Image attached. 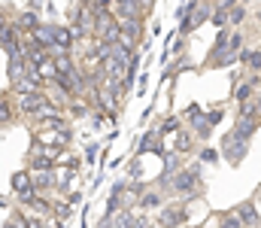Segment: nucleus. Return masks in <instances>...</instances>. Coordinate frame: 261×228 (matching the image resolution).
Masks as SVG:
<instances>
[{
  "mask_svg": "<svg viewBox=\"0 0 261 228\" xmlns=\"http://www.w3.org/2000/svg\"><path fill=\"white\" fill-rule=\"evenodd\" d=\"M94 34H97L103 43H116V40H119V34H122V28H119V21H116L110 12H100V15H97V21H94Z\"/></svg>",
  "mask_w": 261,
  "mask_h": 228,
  "instance_id": "obj_1",
  "label": "nucleus"
},
{
  "mask_svg": "<svg viewBox=\"0 0 261 228\" xmlns=\"http://www.w3.org/2000/svg\"><path fill=\"white\" fill-rule=\"evenodd\" d=\"M222 149H225V155L231 158V164H240L243 155H246V149H249V140H243V137H237L234 131H228L225 140H222Z\"/></svg>",
  "mask_w": 261,
  "mask_h": 228,
  "instance_id": "obj_2",
  "label": "nucleus"
},
{
  "mask_svg": "<svg viewBox=\"0 0 261 228\" xmlns=\"http://www.w3.org/2000/svg\"><path fill=\"white\" fill-rule=\"evenodd\" d=\"M197 183H200V167H189V170L176 173L173 189H176L179 195H189V192H195V189H197Z\"/></svg>",
  "mask_w": 261,
  "mask_h": 228,
  "instance_id": "obj_3",
  "label": "nucleus"
},
{
  "mask_svg": "<svg viewBox=\"0 0 261 228\" xmlns=\"http://www.w3.org/2000/svg\"><path fill=\"white\" fill-rule=\"evenodd\" d=\"M37 143H40V146H55V149H58V146H67V143H70V131H67V128L40 131V134H37Z\"/></svg>",
  "mask_w": 261,
  "mask_h": 228,
  "instance_id": "obj_4",
  "label": "nucleus"
},
{
  "mask_svg": "<svg viewBox=\"0 0 261 228\" xmlns=\"http://www.w3.org/2000/svg\"><path fill=\"white\" fill-rule=\"evenodd\" d=\"M49 97L43 94V91H28V94H18V107H21V113H28V116H34L43 104H46Z\"/></svg>",
  "mask_w": 261,
  "mask_h": 228,
  "instance_id": "obj_5",
  "label": "nucleus"
},
{
  "mask_svg": "<svg viewBox=\"0 0 261 228\" xmlns=\"http://www.w3.org/2000/svg\"><path fill=\"white\" fill-rule=\"evenodd\" d=\"M234 134H237V137H243V140H249V137L255 134V116H240V119H237Z\"/></svg>",
  "mask_w": 261,
  "mask_h": 228,
  "instance_id": "obj_6",
  "label": "nucleus"
},
{
  "mask_svg": "<svg viewBox=\"0 0 261 228\" xmlns=\"http://www.w3.org/2000/svg\"><path fill=\"white\" fill-rule=\"evenodd\" d=\"M119 28H122V34H128V37H140V31H143V24H140V15H125V18H119Z\"/></svg>",
  "mask_w": 261,
  "mask_h": 228,
  "instance_id": "obj_7",
  "label": "nucleus"
},
{
  "mask_svg": "<svg viewBox=\"0 0 261 228\" xmlns=\"http://www.w3.org/2000/svg\"><path fill=\"white\" fill-rule=\"evenodd\" d=\"M116 97H119V91H113L110 85H103V88L97 91V100H100V107H103V110H110V113H116V107H119V104H116Z\"/></svg>",
  "mask_w": 261,
  "mask_h": 228,
  "instance_id": "obj_8",
  "label": "nucleus"
},
{
  "mask_svg": "<svg viewBox=\"0 0 261 228\" xmlns=\"http://www.w3.org/2000/svg\"><path fill=\"white\" fill-rule=\"evenodd\" d=\"M31 180H34V189H52V186H55V173H52V167L37 170Z\"/></svg>",
  "mask_w": 261,
  "mask_h": 228,
  "instance_id": "obj_9",
  "label": "nucleus"
},
{
  "mask_svg": "<svg viewBox=\"0 0 261 228\" xmlns=\"http://www.w3.org/2000/svg\"><path fill=\"white\" fill-rule=\"evenodd\" d=\"M231 6H234V0H219V6L213 9V21H216L219 28L228 24V12H231Z\"/></svg>",
  "mask_w": 261,
  "mask_h": 228,
  "instance_id": "obj_10",
  "label": "nucleus"
},
{
  "mask_svg": "<svg viewBox=\"0 0 261 228\" xmlns=\"http://www.w3.org/2000/svg\"><path fill=\"white\" fill-rule=\"evenodd\" d=\"M237 216H240L243 225H261V219H258V213H255L252 204H240V207H237Z\"/></svg>",
  "mask_w": 261,
  "mask_h": 228,
  "instance_id": "obj_11",
  "label": "nucleus"
},
{
  "mask_svg": "<svg viewBox=\"0 0 261 228\" xmlns=\"http://www.w3.org/2000/svg\"><path fill=\"white\" fill-rule=\"evenodd\" d=\"M24 70H28V58H21V55L18 58H9V79L12 82H18L24 76Z\"/></svg>",
  "mask_w": 261,
  "mask_h": 228,
  "instance_id": "obj_12",
  "label": "nucleus"
},
{
  "mask_svg": "<svg viewBox=\"0 0 261 228\" xmlns=\"http://www.w3.org/2000/svg\"><path fill=\"white\" fill-rule=\"evenodd\" d=\"M73 46V34H70V28H55V52L58 49H70Z\"/></svg>",
  "mask_w": 261,
  "mask_h": 228,
  "instance_id": "obj_13",
  "label": "nucleus"
},
{
  "mask_svg": "<svg viewBox=\"0 0 261 228\" xmlns=\"http://www.w3.org/2000/svg\"><path fill=\"white\" fill-rule=\"evenodd\" d=\"M240 61H243V64H249L252 70H258V67H261V52H258V49H243V52H240Z\"/></svg>",
  "mask_w": 261,
  "mask_h": 228,
  "instance_id": "obj_14",
  "label": "nucleus"
},
{
  "mask_svg": "<svg viewBox=\"0 0 261 228\" xmlns=\"http://www.w3.org/2000/svg\"><path fill=\"white\" fill-rule=\"evenodd\" d=\"M37 24H40V18H37L34 12H21V15H18V31H24V34H31V31L37 28Z\"/></svg>",
  "mask_w": 261,
  "mask_h": 228,
  "instance_id": "obj_15",
  "label": "nucleus"
},
{
  "mask_svg": "<svg viewBox=\"0 0 261 228\" xmlns=\"http://www.w3.org/2000/svg\"><path fill=\"white\" fill-rule=\"evenodd\" d=\"M31 186H34V180H31V173H24V170H21V173H15V180H12V189H15L18 195H21V192H28Z\"/></svg>",
  "mask_w": 261,
  "mask_h": 228,
  "instance_id": "obj_16",
  "label": "nucleus"
},
{
  "mask_svg": "<svg viewBox=\"0 0 261 228\" xmlns=\"http://www.w3.org/2000/svg\"><path fill=\"white\" fill-rule=\"evenodd\" d=\"M140 204H143V210H158V207H161V195H158V192H146V195L140 198Z\"/></svg>",
  "mask_w": 261,
  "mask_h": 228,
  "instance_id": "obj_17",
  "label": "nucleus"
},
{
  "mask_svg": "<svg viewBox=\"0 0 261 228\" xmlns=\"http://www.w3.org/2000/svg\"><path fill=\"white\" fill-rule=\"evenodd\" d=\"M182 219H186V213L176 210V207H170V210L161 213V225H173V222H182Z\"/></svg>",
  "mask_w": 261,
  "mask_h": 228,
  "instance_id": "obj_18",
  "label": "nucleus"
},
{
  "mask_svg": "<svg viewBox=\"0 0 261 228\" xmlns=\"http://www.w3.org/2000/svg\"><path fill=\"white\" fill-rule=\"evenodd\" d=\"M255 82H258V79H246L243 85H237L234 97H237V100H246V97H252V88H255Z\"/></svg>",
  "mask_w": 261,
  "mask_h": 228,
  "instance_id": "obj_19",
  "label": "nucleus"
},
{
  "mask_svg": "<svg viewBox=\"0 0 261 228\" xmlns=\"http://www.w3.org/2000/svg\"><path fill=\"white\" fill-rule=\"evenodd\" d=\"M192 122H195V134L206 140V137H210V131H213V128H210V122H206V119H200V116H195Z\"/></svg>",
  "mask_w": 261,
  "mask_h": 228,
  "instance_id": "obj_20",
  "label": "nucleus"
},
{
  "mask_svg": "<svg viewBox=\"0 0 261 228\" xmlns=\"http://www.w3.org/2000/svg\"><path fill=\"white\" fill-rule=\"evenodd\" d=\"M206 18H213V9H210L206 3H203V6H197L195 3V18H192V21H195V24H203Z\"/></svg>",
  "mask_w": 261,
  "mask_h": 228,
  "instance_id": "obj_21",
  "label": "nucleus"
},
{
  "mask_svg": "<svg viewBox=\"0 0 261 228\" xmlns=\"http://www.w3.org/2000/svg\"><path fill=\"white\" fill-rule=\"evenodd\" d=\"M243 18H246V9L234 3V6H231V12H228V21H231V24H240Z\"/></svg>",
  "mask_w": 261,
  "mask_h": 228,
  "instance_id": "obj_22",
  "label": "nucleus"
},
{
  "mask_svg": "<svg viewBox=\"0 0 261 228\" xmlns=\"http://www.w3.org/2000/svg\"><path fill=\"white\" fill-rule=\"evenodd\" d=\"M152 146H155V149H158V137H155V134H152V131H149V134H146V137H143V143H140V152H149V149H152Z\"/></svg>",
  "mask_w": 261,
  "mask_h": 228,
  "instance_id": "obj_23",
  "label": "nucleus"
},
{
  "mask_svg": "<svg viewBox=\"0 0 261 228\" xmlns=\"http://www.w3.org/2000/svg\"><path fill=\"white\" fill-rule=\"evenodd\" d=\"M9 119H12V107H9V104L0 97V125H6Z\"/></svg>",
  "mask_w": 261,
  "mask_h": 228,
  "instance_id": "obj_24",
  "label": "nucleus"
},
{
  "mask_svg": "<svg viewBox=\"0 0 261 228\" xmlns=\"http://www.w3.org/2000/svg\"><path fill=\"white\" fill-rule=\"evenodd\" d=\"M192 146V137L189 134H176V152H186Z\"/></svg>",
  "mask_w": 261,
  "mask_h": 228,
  "instance_id": "obj_25",
  "label": "nucleus"
},
{
  "mask_svg": "<svg viewBox=\"0 0 261 228\" xmlns=\"http://www.w3.org/2000/svg\"><path fill=\"white\" fill-rule=\"evenodd\" d=\"M228 46H231V49L237 52V49L243 46V37H240V34H231V37H228Z\"/></svg>",
  "mask_w": 261,
  "mask_h": 228,
  "instance_id": "obj_26",
  "label": "nucleus"
},
{
  "mask_svg": "<svg viewBox=\"0 0 261 228\" xmlns=\"http://www.w3.org/2000/svg\"><path fill=\"white\" fill-rule=\"evenodd\" d=\"M225 225H228V228H240L243 222H240V216H237V213H231V216H225Z\"/></svg>",
  "mask_w": 261,
  "mask_h": 228,
  "instance_id": "obj_27",
  "label": "nucleus"
},
{
  "mask_svg": "<svg viewBox=\"0 0 261 228\" xmlns=\"http://www.w3.org/2000/svg\"><path fill=\"white\" fill-rule=\"evenodd\" d=\"M216 158H219V155H216V149H203V152H200V161H210V164H213Z\"/></svg>",
  "mask_w": 261,
  "mask_h": 228,
  "instance_id": "obj_28",
  "label": "nucleus"
},
{
  "mask_svg": "<svg viewBox=\"0 0 261 228\" xmlns=\"http://www.w3.org/2000/svg\"><path fill=\"white\" fill-rule=\"evenodd\" d=\"M206 122H210V125H219V122H222V110H213V113L206 116Z\"/></svg>",
  "mask_w": 261,
  "mask_h": 228,
  "instance_id": "obj_29",
  "label": "nucleus"
},
{
  "mask_svg": "<svg viewBox=\"0 0 261 228\" xmlns=\"http://www.w3.org/2000/svg\"><path fill=\"white\" fill-rule=\"evenodd\" d=\"M161 131H164V134H170V131H176V119H167V122H164V128H161Z\"/></svg>",
  "mask_w": 261,
  "mask_h": 228,
  "instance_id": "obj_30",
  "label": "nucleus"
},
{
  "mask_svg": "<svg viewBox=\"0 0 261 228\" xmlns=\"http://www.w3.org/2000/svg\"><path fill=\"white\" fill-rule=\"evenodd\" d=\"M186 116H189V119H195V116H200V107H197V104H195V107H189V113H186Z\"/></svg>",
  "mask_w": 261,
  "mask_h": 228,
  "instance_id": "obj_31",
  "label": "nucleus"
},
{
  "mask_svg": "<svg viewBox=\"0 0 261 228\" xmlns=\"http://www.w3.org/2000/svg\"><path fill=\"white\" fill-rule=\"evenodd\" d=\"M255 107H258V116H261V97H258V100H255Z\"/></svg>",
  "mask_w": 261,
  "mask_h": 228,
  "instance_id": "obj_32",
  "label": "nucleus"
},
{
  "mask_svg": "<svg viewBox=\"0 0 261 228\" xmlns=\"http://www.w3.org/2000/svg\"><path fill=\"white\" fill-rule=\"evenodd\" d=\"M258 21H261V12H258Z\"/></svg>",
  "mask_w": 261,
  "mask_h": 228,
  "instance_id": "obj_33",
  "label": "nucleus"
}]
</instances>
